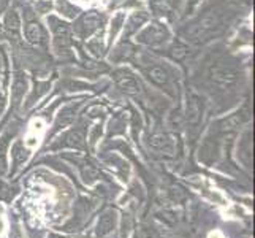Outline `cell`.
<instances>
[{
	"label": "cell",
	"instance_id": "1",
	"mask_svg": "<svg viewBox=\"0 0 255 238\" xmlns=\"http://www.w3.org/2000/svg\"><path fill=\"white\" fill-rule=\"evenodd\" d=\"M221 24H222L221 16L217 13L209 11L203 17H200V21L189 30V35H190V38L195 41L208 40L211 35L216 33V30L221 27Z\"/></svg>",
	"mask_w": 255,
	"mask_h": 238
},
{
	"label": "cell",
	"instance_id": "2",
	"mask_svg": "<svg viewBox=\"0 0 255 238\" xmlns=\"http://www.w3.org/2000/svg\"><path fill=\"white\" fill-rule=\"evenodd\" d=\"M170 37L168 29L165 27L160 22H152L151 25H147L144 30L139 32V35L136 37V40L139 43H144V45H162L163 41H166V38Z\"/></svg>",
	"mask_w": 255,
	"mask_h": 238
},
{
	"label": "cell",
	"instance_id": "3",
	"mask_svg": "<svg viewBox=\"0 0 255 238\" xmlns=\"http://www.w3.org/2000/svg\"><path fill=\"white\" fill-rule=\"evenodd\" d=\"M209 78L211 81L221 86H232L238 79V72L227 64H214L209 68Z\"/></svg>",
	"mask_w": 255,
	"mask_h": 238
},
{
	"label": "cell",
	"instance_id": "4",
	"mask_svg": "<svg viewBox=\"0 0 255 238\" xmlns=\"http://www.w3.org/2000/svg\"><path fill=\"white\" fill-rule=\"evenodd\" d=\"M114 81H116L118 87L126 94L136 95L139 92V83L136 81V78L131 75L127 70H118L114 73Z\"/></svg>",
	"mask_w": 255,
	"mask_h": 238
},
{
	"label": "cell",
	"instance_id": "5",
	"mask_svg": "<svg viewBox=\"0 0 255 238\" xmlns=\"http://www.w3.org/2000/svg\"><path fill=\"white\" fill-rule=\"evenodd\" d=\"M54 45L59 52L67 51L72 45V29L67 24L54 25Z\"/></svg>",
	"mask_w": 255,
	"mask_h": 238
},
{
	"label": "cell",
	"instance_id": "6",
	"mask_svg": "<svg viewBox=\"0 0 255 238\" xmlns=\"http://www.w3.org/2000/svg\"><path fill=\"white\" fill-rule=\"evenodd\" d=\"M114 226H116V213L114 211H107L99 221L97 226V235L99 237H107L108 234L113 232Z\"/></svg>",
	"mask_w": 255,
	"mask_h": 238
},
{
	"label": "cell",
	"instance_id": "7",
	"mask_svg": "<svg viewBox=\"0 0 255 238\" xmlns=\"http://www.w3.org/2000/svg\"><path fill=\"white\" fill-rule=\"evenodd\" d=\"M154 149H159V151H163L166 154H173L174 153V145H173V140L168 137V135H154L151 138V142H149Z\"/></svg>",
	"mask_w": 255,
	"mask_h": 238
},
{
	"label": "cell",
	"instance_id": "8",
	"mask_svg": "<svg viewBox=\"0 0 255 238\" xmlns=\"http://www.w3.org/2000/svg\"><path fill=\"white\" fill-rule=\"evenodd\" d=\"M24 33H25L27 41L32 43V45H40L41 40H43V30H41L38 22H29L27 25H25Z\"/></svg>",
	"mask_w": 255,
	"mask_h": 238
},
{
	"label": "cell",
	"instance_id": "9",
	"mask_svg": "<svg viewBox=\"0 0 255 238\" xmlns=\"http://www.w3.org/2000/svg\"><path fill=\"white\" fill-rule=\"evenodd\" d=\"M102 24V17L97 14L95 11L86 14L81 21V27H83V33L84 35H89L92 33L95 29H99V25Z\"/></svg>",
	"mask_w": 255,
	"mask_h": 238
},
{
	"label": "cell",
	"instance_id": "10",
	"mask_svg": "<svg viewBox=\"0 0 255 238\" xmlns=\"http://www.w3.org/2000/svg\"><path fill=\"white\" fill-rule=\"evenodd\" d=\"M5 30L10 35H13V37H17V35H19L21 19H19V16H17L16 11H10L5 16Z\"/></svg>",
	"mask_w": 255,
	"mask_h": 238
},
{
	"label": "cell",
	"instance_id": "11",
	"mask_svg": "<svg viewBox=\"0 0 255 238\" xmlns=\"http://www.w3.org/2000/svg\"><path fill=\"white\" fill-rule=\"evenodd\" d=\"M147 76L151 81H154L155 84H159V86H165L166 83H168V73L165 72V70L162 67H152V68H149L147 70Z\"/></svg>",
	"mask_w": 255,
	"mask_h": 238
},
{
	"label": "cell",
	"instance_id": "12",
	"mask_svg": "<svg viewBox=\"0 0 255 238\" xmlns=\"http://www.w3.org/2000/svg\"><path fill=\"white\" fill-rule=\"evenodd\" d=\"M151 3L155 13L170 14L176 6V0H151Z\"/></svg>",
	"mask_w": 255,
	"mask_h": 238
},
{
	"label": "cell",
	"instance_id": "13",
	"mask_svg": "<svg viewBox=\"0 0 255 238\" xmlns=\"http://www.w3.org/2000/svg\"><path fill=\"white\" fill-rule=\"evenodd\" d=\"M200 102L195 97H190L189 99V103H187V119L190 122H197L200 119Z\"/></svg>",
	"mask_w": 255,
	"mask_h": 238
},
{
	"label": "cell",
	"instance_id": "14",
	"mask_svg": "<svg viewBox=\"0 0 255 238\" xmlns=\"http://www.w3.org/2000/svg\"><path fill=\"white\" fill-rule=\"evenodd\" d=\"M147 21V14L146 13H135L130 17V21L127 24V33H133L136 29H139L141 25Z\"/></svg>",
	"mask_w": 255,
	"mask_h": 238
},
{
	"label": "cell",
	"instance_id": "15",
	"mask_svg": "<svg viewBox=\"0 0 255 238\" xmlns=\"http://www.w3.org/2000/svg\"><path fill=\"white\" fill-rule=\"evenodd\" d=\"M65 140H67L65 143L68 146H75V148H83L84 146V137H83L81 132H78V130H75L70 135H67Z\"/></svg>",
	"mask_w": 255,
	"mask_h": 238
},
{
	"label": "cell",
	"instance_id": "16",
	"mask_svg": "<svg viewBox=\"0 0 255 238\" xmlns=\"http://www.w3.org/2000/svg\"><path fill=\"white\" fill-rule=\"evenodd\" d=\"M187 48L184 46V45H181V43H176V45H173V48H171V57L173 59H176V60H181V59H184L187 56Z\"/></svg>",
	"mask_w": 255,
	"mask_h": 238
},
{
	"label": "cell",
	"instance_id": "17",
	"mask_svg": "<svg viewBox=\"0 0 255 238\" xmlns=\"http://www.w3.org/2000/svg\"><path fill=\"white\" fill-rule=\"evenodd\" d=\"M73 118H75L73 110H65V111L60 113V116H59V124L65 126V124H68V122H72Z\"/></svg>",
	"mask_w": 255,
	"mask_h": 238
},
{
	"label": "cell",
	"instance_id": "18",
	"mask_svg": "<svg viewBox=\"0 0 255 238\" xmlns=\"http://www.w3.org/2000/svg\"><path fill=\"white\" fill-rule=\"evenodd\" d=\"M143 238H157V235L152 231H149V229H144V231H143Z\"/></svg>",
	"mask_w": 255,
	"mask_h": 238
},
{
	"label": "cell",
	"instance_id": "19",
	"mask_svg": "<svg viewBox=\"0 0 255 238\" xmlns=\"http://www.w3.org/2000/svg\"><path fill=\"white\" fill-rule=\"evenodd\" d=\"M5 5H6V0H0V11L3 10V8H5Z\"/></svg>",
	"mask_w": 255,
	"mask_h": 238
}]
</instances>
